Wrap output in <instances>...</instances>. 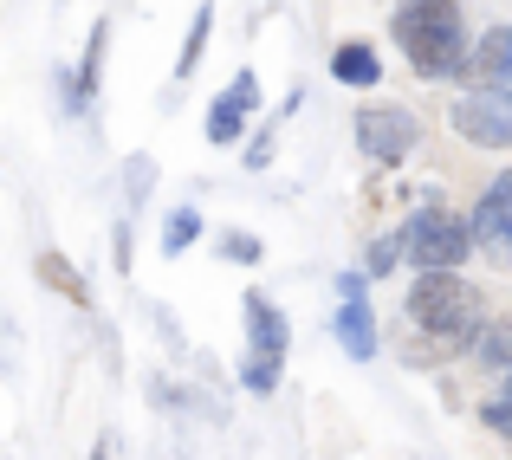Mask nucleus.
<instances>
[{
	"label": "nucleus",
	"instance_id": "nucleus-1",
	"mask_svg": "<svg viewBox=\"0 0 512 460\" xmlns=\"http://www.w3.org/2000/svg\"><path fill=\"white\" fill-rule=\"evenodd\" d=\"M389 33L409 52L415 78H454L467 72V26H461V0H402L389 13Z\"/></svg>",
	"mask_w": 512,
	"mask_h": 460
},
{
	"label": "nucleus",
	"instance_id": "nucleus-2",
	"mask_svg": "<svg viewBox=\"0 0 512 460\" xmlns=\"http://www.w3.org/2000/svg\"><path fill=\"white\" fill-rule=\"evenodd\" d=\"M409 318L415 331H428L441 350H467L480 344V292L454 273H422L409 286Z\"/></svg>",
	"mask_w": 512,
	"mask_h": 460
},
{
	"label": "nucleus",
	"instance_id": "nucleus-3",
	"mask_svg": "<svg viewBox=\"0 0 512 460\" xmlns=\"http://www.w3.org/2000/svg\"><path fill=\"white\" fill-rule=\"evenodd\" d=\"M474 247H480L474 221H461V214H448V208H415L409 221H402V253H409L422 273H448V266H461Z\"/></svg>",
	"mask_w": 512,
	"mask_h": 460
},
{
	"label": "nucleus",
	"instance_id": "nucleus-4",
	"mask_svg": "<svg viewBox=\"0 0 512 460\" xmlns=\"http://www.w3.org/2000/svg\"><path fill=\"white\" fill-rule=\"evenodd\" d=\"M454 137L480 143V150H512V91H467L448 111Z\"/></svg>",
	"mask_w": 512,
	"mask_h": 460
},
{
	"label": "nucleus",
	"instance_id": "nucleus-5",
	"mask_svg": "<svg viewBox=\"0 0 512 460\" xmlns=\"http://www.w3.org/2000/svg\"><path fill=\"white\" fill-rule=\"evenodd\" d=\"M357 150L370 162H383V169H396V162L415 150V117L396 111V104H370V111L357 117Z\"/></svg>",
	"mask_w": 512,
	"mask_h": 460
},
{
	"label": "nucleus",
	"instance_id": "nucleus-6",
	"mask_svg": "<svg viewBox=\"0 0 512 460\" xmlns=\"http://www.w3.org/2000/svg\"><path fill=\"white\" fill-rule=\"evenodd\" d=\"M240 311H247V357L286 370V318H279V305L266 299V292H247Z\"/></svg>",
	"mask_w": 512,
	"mask_h": 460
},
{
	"label": "nucleus",
	"instance_id": "nucleus-7",
	"mask_svg": "<svg viewBox=\"0 0 512 460\" xmlns=\"http://www.w3.org/2000/svg\"><path fill=\"white\" fill-rule=\"evenodd\" d=\"M474 234H480V247H487L500 266H512V169L487 188V195H480V208H474Z\"/></svg>",
	"mask_w": 512,
	"mask_h": 460
},
{
	"label": "nucleus",
	"instance_id": "nucleus-8",
	"mask_svg": "<svg viewBox=\"0 0 512 460\" xmlns=\"http://www.w3.org/2000/svg\"><path fill=\"white\" fill-rule=\"evenodd\" d=\"M253 104H260V78L240 72L234 85H227L221 98L208 104V143H234V137H240V124L253 117Z\"/></svg>",
	"mask_w": 512,
	"mask_h": 460
},
{
	"label": "nucleus",
	"instance_id": "nucleus-9",
	"mask_svg": "<svg viewBox=\"0 0 512 460\" xmlns=\"http://www.w3.org/2000/svg\"><path fill=\"white\" fill-rule=\"evenodd\" d=\"M467 78H474L480 91H512V26H493V33L480 39L474 59H467Z\"/></svg>",
	"mask_w": 512,
	"mask_h": 460
},
{
	"label": "nucleus",
	"instance_id": "nucleus-10",
	"mask_svg": "<svg viewBox=\"0 0 512 460\" xmlns=\"http://www.w3.org/2000/svg\"><path fill=\"white\" fill-rule=\"evenodd\" d=\"M338 344H344L350 363H370L376 357V318H370V305H363V299H344V311H338Z\"/></svg>",
	"mask_w": 512,
	"mask_h": 460
},
{
	"label": "nucleus",
	"instance_id": "nucleus-11",
	"mask_svg": "<svg viewBox=\"0 0 512 460\" xmlns=\"http://www.w3.org/2000/svg\"><path fill=\"white\" fill-rule=\"evenodd\" d=\"M331 78H338V85H376L383 65H376V52L363 46V39H350V46H338V59H331Z\"/></svg>",
	"mask_w": 512,
	"mask_h": 460
},
{
	"label": "nucleus",
	"instance_id": "nucleus-12",
	"mask_svg": "<svg viewBox=\"0 0 512 460\" xmlns=\"http://www.w3.org/2000/svg\"><path fill=\"white\" fill-rule=\"evenodd\" d=\"M104 46H111V26H91L85 39V59H78V85H72V104H85L98 91V72H104Z\"/></svg>",
	"mask_w": 512,
	"mask_h": 460
},
{
	"label": "nucleus",
	"instance_id": "nucleus-13",
	"mask_svg": "<svg viewBox=\"0 0 512 460\" xmlns=\"http://www.w3.org/2000/svg\"><path fill=\"white\" fill-rule=\"evenodd\" d=\"M39 279H46V286H59V292H65V299H72V305H91V292H85V279H78V273H72V266H65V260H59V253H39Z\"/></svg>",
	"mask_w": 512,
	"mask_h": 460
},
{
	"label": "nucleus",
	"instance_id": "nucleus-14",
	"mask_svg": "<svg viewBox=\"0 0 512 460\" xmlns=\"http://www.w3.org/2000/svg\"><path fill=\"white\" fill-rule=\"evenodd\" d=\"M195 234H201V214L195 208H175L169 221H163V253H169V260H175V253H188V247H195Z\"/></svg>",
	"mask_w": 512,
	"mask_h": 460
},
{
	"label": "nucleus",
	"instance_id": "nucleus-15",
	"mask_svg": "<svg viewBox=\"0 0 512 460\" xmlns=\"http://www.w3.org/2000/svg\"><path fill=\"white\" fill-rule=\"evenodd\" d=\"M208 33H214V13L201 7V13H195V26H188V39H182V59H175V78H195V65H201V46H208Z\"/></svg>",
	"mask_w": 512,
	"mask_h": 460
},
{
	"label": "nucleus",
	"instance_id": "nucleus-16",
	"mask_svg": "<svg viewBox=\"0 0 512 460\" xmlns=\"http://www.w3.org/2000/svg\"><path fill=\"white\" fill-rule=\"evenodd\" d=\"M480 422H487L493 435H512V370L500 376V389H493V396L480 402Z\"/></svg>",
	"mask_w": 512,
	"mask_h": 460
},
{
	"label": "nucleus",
	"instance_id": "nucleus-17",
	"mask_svg": "<svg viewBox=\"0 0 512 460\" xmlns=\"http://www.w3.org/2000/svg\"><path fill=\"white\" fill-rule=\"evenodd\" d=\"M480 357H487L493 370H512V318H506V324H493V331L480 337Z\"/></svg>",
	"mask_w": 512,
	"mask_h": 460
},
{
	"label": "nucleus",
	"instance_id": "nucleus-18",
	"mask_svg": "<svg viewBox=\"0 0 512 460\" xmlns=\"http://www.w3.org/2000/svg\"><path fill=\"white\" fill-rule=\"evenodd\" d=\"M396 260H409V253H402V234L376 240V247H370V279H376V273H389V266H396Z\"/></svg>",
	"mask_w": 512,
	"mask_h": 460
},
{
	"label": "nucleus",
	"instance_id": "nucleus-19",
	"mask_svg": "<svg viewBox=\"0 0 512 460\" xmlns=\"http://www.w3.org/2000/svg\"><path fill=\"white\" fill-rule=\"evenodd\" d=\"M221 253H227V260H240V266H253V260H260V240H247V234H227V240H221Z\"/></svg>",
	"mask_w": 512,
	"mask_h": 460
}]
</instances>
